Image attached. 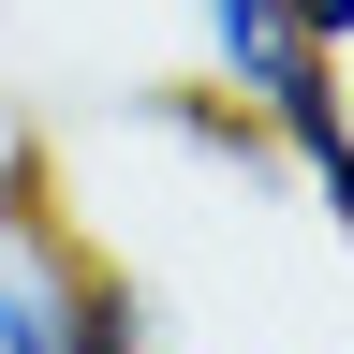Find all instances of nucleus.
Instances as JSON below:
<instances>
[{"mask_svg":"<svg viewBox=\"0 0 354 354\" xmlns=\"http://www.w3.org/2000/svg\"><path fill=\"white\" fill-rule=\"evenodd\" d=\"M192 30H207L221 88H236V118L281 133V148L310 162V192H325V221H339L354 207V88H339L325 44L295 30V0H192Z\"/></svg>","mask_w":354,"mask_h":354,"instance_id":"obj_1","label":"nucleus"},{"mask_svg":"<svg viewBox=\"0 0 354 354\" xmlns=\"http://www.w3.org/2000/svg\"><path fill=\"white\" fill-rule=\"evenodd\" d=\"M0 354H74V251L44 221H0Z\"/></svg>","mask_w":354,"mask_h":354,"instance_id":"obj_2","label":"nucleus"},{"mask_svg":"<svg viewBox=\"0 0 354 354\" xmlns=\"http://www.w3.org/2000/svg\"><path fill=\"white\" fill-rule=\"evenodd\" d=\"M74 354H162V339H148V310H133V281L74 266Z\"/></svg>","mask_w":354,"mask_h":354,"instance_id":"obj_3","label":"nucleus"},{"mask_svg":"<svg viewBox=\"0 0 354 354\" xmlns=\"http://www.w3.org/2000/svg\"><path fill=\"white\" fill-rule=\"evenodd\" d=\"M295 30L325 44V59H354V0H295Z\"/></svg>","mask_w":354,"mask_h":354,"instance_id":"obj_4","label":"nucleus"},{"mask_svg":"<svg viewBox=\"0 0 354 354\" xmlns=\"http://www.w3.org/2000/svg\"><path fill=\"white\" fill-rule=\"evenodd\" d=\"M339 236H354V207H339Z\"/></svg>","mask_w":354,"mask_h":354,"instance_id":"obj_5","label":"nucleus"}]
</instances>
